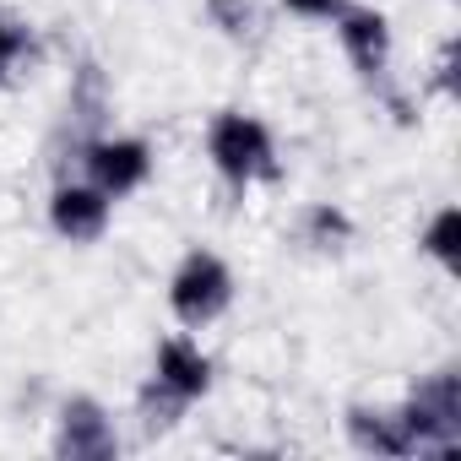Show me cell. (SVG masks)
I'll return each mask as SVG.
<instances>
[{
	"instance_id": "obj_1",
	"label": "cell",
	"mask_w": 461,
	"mask_h": 461,
	"mask_svg": "<svg viewBox=\"0 0 461 461\" xmlns=\"http://www.w3.org/2000/svg\"><path fill=\"white\" fill-rule=\"evenodd\" d=\"M206 158L217 168L222 185L234 190H250V185H267L283 174L277 163V136L261 114H245V109H217L212 125H206Z\"/></svg>"
},
{
	"instance_id": "obj_2",
	"label": "cell",
	"mask_w": 461,
	"mask_h": 461,
	"mask_svg": "<svg viewBox=\"0 0 461 461\" xmlns=\"http://www.w3.org/2000/svg\"><path fill=\"white\" fill-rule=\"evenodd\" d=\"M228 304H234V272H228V261L217 250H185L179 267L168 272V315L185 326V331H201L212 321L228 315Z\"/></svg>"
},
{
	"instance_id": "obj_3",
	"label": "cell",
	"mask_w": 461,
	"mask_h": 461,
	"mask_svg": "<svg viewBox=\"0 0 461 461\" xmlns=\"http://www.w3.org/2000/svg\"><path fill=\"white\" fill-rule=\"evenodd\" d=\"M402 412H407V429H412L418 456H456L461 450V375L456 369L423 375L407 391Z\"/></svg>"
},
{
	"instance_id": "obj_4",
	"label": "cell",
	"mask_w": 461,
	"mask_h": 461,
	"mask_svg": "<svg viewBox=\"0 0 461 461\" xmlns=\"http://www.w3.org/2000/svg\"><path fill=\"white\" fill-rule=\"evenodd\" d=\"M77 158H82V179H93L109 201L136 195L158 168V158L141 136H93V141H82Z\"/></svg>"
},
{
	"instance_id": "obj_5",
	"label": "cell",
	"mask_w": 461,
	"mask_h": 461,
	"mask_svg": "<svg viewBox=\"0 0 461 461\" xmlns=\"http://www.w3.org/2000/svg\"><path fill=\"white\" fill-rule=\"evenodd\" d=\"M55 456L66 461H114L120 429L98 396H66L55 412Z\"/></svg>"
},
{
	"instance_id": "obj_6",
	"label": "cell",
	"mask_w": 461,
	"mask_h": 461,
	"mask_svg": "<svg viewBox=\"0 0 461 461\" xmlns=\"http://www.w3.org/2000/svg\"><path fill=\"white\" fill-rule=\"evenodd\" d=\"M109 217H114V201L93 179H60L50 190V228L66 245H98L109 234Z\"/></svg>"
},
{
	"instance_id": "obj_7",
	"label": "cell",
	"mask_w": 461,
	"mask_h": 461,
	"mask_svg": "<svg viewBox=\"0 0 461 461\" xmlns=\"http://www.w3.org/2000/svg\"><path fill=\"white\" fill-rule=\"evenodd\" d=\"M331 28H337V44H342V55H348V66L364 77V82H380L385 71H391V50H396V39H391V17L385 12H375V6H348L331 17Z\"/></svg>"
},
{
	"instance_id": "obj_8",
	"label": "cell",
	"mask_w": 461,
	"mask_h": 461,
	"mask_svg": "<svg viewBox=\"0 0 461 461\" xmlns=\"http://www.w3.org/2000/svg\"><path fill=\"white\" fill-rule=\"evenodd\" d=\"M152 380H163L174 396H185L190 407L212 391V358L201 353V342L190 331H174L152 348Z\"/></svg>"
},
{
	"instance_id": "obj_9",
	"label": "cell",
	"mask_w": 461,
	"mask_h": 461,
	"mask_svg": "<svg viewBox=\"0 0 461 461\" xmlns=\"http://www.w3.org/2000/svg\"><path fill=\"white\" fill-rule=\"evenodd\" d=\"M348 439H353V450H364V456H380V461H402V456H418V445H412V429H407V412L402 407H369V402H358V407H348Z\"/></svg>"
},
{
	"instance_id": "obj_10",
	"label": "cell",
	"mask_w": 461,
	"mask_h": 461,
	"mask_svg": "<svg viewBox=\"0 0 461 461\" xmlns=\"http://www.w3.org/2000/svg\"><path fill=\"white\" fill-rule=\"evenodd\" d=\"M418 250H423L439 272H456V267H461V212H456V206H439V212L423 222Z\"/></svg>"
},
{
	"instance_id": "obj_11",
	"label": "cell",
	"mask_w": 461,
	"mask_h": 461,
	"mask_svg": "<svg viewBox=\"0 0 461 461\" xmlns=\"http://www.w3.org/2000/svg\"><path fill=\"white\" fill-rule=\"evenodd\" d=\"M299 234H304V245H315V250H342V245L353 240V217H348L342 206H331V201H315V206H304V217H299Z\"/></svg>"
},
{
	"instance_id": "obj_12",
	"label": "cell",
	"mask_w": 461,
	"mask_h": 461,
	"mask_svg": "<svg viewBox=\"0 0 461 461\" xmlns=\"http://www.w3.org/2000/svg\"><path fill=\"white\" fill-rule=\"evenodd\" d=\"M136 412H141V423H147L152 434H163V429H174V423L190 412V402H185V396H174L163 380H152V375H147V385L136 391Z\"/></svg>"
},
{
	"instance_id": "obj_13",
	"label": "cell",
	"mask_w": 461,
	"mask_h": 461,
	"mask_svg": "<svg viewBox=\"0 0 461 461\" xmlns=\"http://www.w3.org/2000/svg\"><path fill=\"white\" fill-rule=\"evenodd\" d=\"M206 17L228 39H250L256 33V6H250V0H206Z\"/></svg>"
},
{
	"instance_id": "obj_14",
	"label": "cell",
	"mask_w": 461,
	"mask_h": 461,
	"mask_svg": "<svg viewBox=\"0 0 461 461\" xmlns=\"http://www.w3.org/2000/svg\"><path fill=\"white\" fill-rule=\"evenodd\" d=\"M28 44H33V39H28V28H17V23L0 17V82H6V77H12V66L28 55Z\"/></svg>"
},
{
	"instance_id": "obj_15",
	"label": "cell",
	"mask_w": 461,
	"mask_h": 461,
	"mask_svg": "<svg viewBox=\"0 0 461 461\" xmlns=\"http://www.w3.org/2000/svg\"><path fill=\"white\" fill-rule=\"evenodd\" d=\"M283 6H288L294 17H304V23H331L348 0H283Z\"/></svg>"
},
{
	"instance_id": "obj_16",
	"label": "cell",
	"mask_w": 461,
	"mask_h": 461,
	"mask_svg": "<svg viewBox=\"0 0 461 461\" xmlns=\"http://www.w3.org/2000/svg\"><path fill=\"white\" fill-rule=\"evenodd\" d=\"M434 82H439L445 93H456V39L439 50V60H434Z\"/></svg>"
}]
</instances>
